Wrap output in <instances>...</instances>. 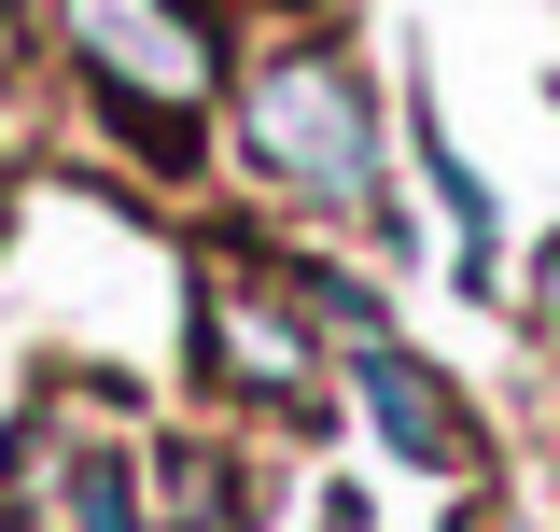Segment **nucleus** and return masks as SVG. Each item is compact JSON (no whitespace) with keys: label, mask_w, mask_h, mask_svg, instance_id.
Returning <instances> with one entry per match:
<instances>
[{"label":"nucleus","mask_w":560,"mask_h":532,"mask_svg":"<svg viewBox=\"0 0 560 532\" xmlns=\"http://www.w3.org/2000/svg\"><path fill=\"white\" fill-rule=\"evenodd\" d=\"M57 57L84 70V113L127 140L140 169H197L210 154V113H224V14L210 0H57Z\"/></svg>","instance_id":"nucleus-2"},{"label":"nucleus","mask_w":560,"mask_h":532,"mask_svg":"<svg viewBox=\"0 0 560 532\" xmlns=\"http://www.w3.org/2000/svg\"><path fill=\"white\" fill-rule=\"evenodd\" d=\"M224 140L294 224H364L378 253H407L393 127H378V84H364V57L337 28H280V43H253L224 70Z\"/></svg>","instance_id":"nucleus-1"},{"label":"nucleus","mask_w":560,"mask_h":532,"mask_svg":"<svg viewBox=\"0 0 560 532\" xmlns=\"http://www.w3.org/2000/svg\"><path fill=\"white\" fill-rule=\"evenodd\" d=\"M253 505H267V476L224 435H154L140 449V532H253Z\"/></svg>","instance_id":"nucleus-6"},{"label":"nucleus","mask_w":560,"mask_h":532,"mask_svg":"<svg viewBox=\"0 0 560 532\" xmlns=\"http://www.w3.org/2000/svg\"><path fill=\"white\" fill-rule=\"evenodd\" d=\"M323 532H378V519H364V490H350V476L323 490Z\"/></svg>","instance_id":"nucleus-9"},{"label":"nucleus","mask_w":560,"mask_h":532,"mask_svg":"<svg viewBox=\"0 0 560 532\" xmlns=\"http://www.w3.org/2000/svg\"><path fill=\"white\" fill-rule=\"evenodd\" d=\"M337 379H350V406L378 420V449H393L407 476H477V463H490V435L463 420L448 365H420L407 336H364V350H337Z\"/></svg>","instance_id":"nucleus-5"},{"label":"nucleus","mask_w":560,"mask_h":532,"mask_svg":"<svg viewBox=\"0 0 560 532\" xmlns=\"http://www.w3.org/2000/svg\"><path fill=\"white\" fill-rule=\"evenodd\" d=\"M0 519L28 532H140V449L98 435L84 406H28L0 449Z\"/></svg>","instance_id":"nucleus-4"},{"label":"nucleus","mask_w":560,"mask_h":532,"mask_svg":"<svg viewBox=\"0 0 560 532\" xmlns=\"http://www.w3.org/2000/svg\"><path fill=\"white\" fill-rule=\"evenodd\" d=\"M407 140H420V183H434V210H448V280H463V294H504V210H490V183L463 169L448 113L420 99V113H407Z\"/></svg>","instance_id":"nucleus-7"},{"label":"nucleus","mask_w":560,"mask_h":532,"mask_svg":"<svg viewBox=\"0 0 560 532\" xmlns=\"http://www.w3.org/2000/svg\"><path fill=\"white\" fill-rule=\"evenodd\" d=\"M183 350H197V379L224 406H253V420H308L323 435V336L294 323V294H280L267 266H238V253H210L197 266V294H183Z\"/></svg>","instance_id":"nucleus-3"},{"label":"nucleus","mask_w":560,"mask_h":532,"mask_svg":"<svg viewBox=\"0 0 560 532\" xmlns=\"http://www.w3.org/2000/svg\"><path fill=\"white\" fill-rule=\"evenodd\" d=\"M14 28H28V0H0V57H14Z\"/></svg>","instance_id":"nucleus-10"},{"label":"nucleus","mask_w":560,"mask_h":532,"mask_svg":"<svg viewBox=\"0 0 560 532\" xmlns=\"http://www.w3.org/2000/svg\"><path fill=\"white\" fill-rule=\"evenodd\" d=\"M533 350L560 365V239H533Z\"/></svg>","instance_id":"nucleus-8"}]
</instances>
